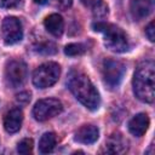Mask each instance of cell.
Segmentation results:
<instances>
[{
    "mask_svg": "<svg viewBox=\"0 0 155 155\" xmlns=\"http://www.w3.org/2000/svg\"><path fill=\"white\" fill-rule=\"evenodd\" d=\"M85 51H86V47L82 44H68L64 47V53L70 57L80 56V54L85 53Z\"/></svg>",
    "mask_w": 155,
    "mask_h": 155,
    "instance_id": "cell-16",
    "label": "cell"
},
{
    "mask_svg": "<svg viewBox=\"0 0 155 155\" xmlns=\"http://www.w3.org/2000/svg\"><path fill=\"white\" fill-rule=\"evenodd\" d=\"M99 131L93 125H84L75 132V140L82 144H92L98 139Z\"/></svg>",
    "mask_w": 155,
    "mask_h": 155,
    "instance_id": "cell-12",
    "label": "cell"
},
{
    "mask_svg": "<svg viewBox=\"0 0 155 155\" xmlns=\"http://www.w3.org/2000/svg\"><path fill=\"white\" fill-rule=\"evenodd\" d=\"M57 1V4L62 7V8H68V7H70L71 6V2H73V0H56Z\"/></svg>",
    "mask_w": 155,
    "mask_h": 155,
    "instance_id": "cell-23",
    "label": "cell"
},
{
    "mask_svg": "<svg viewBox=\"0 0 155 155\" xmlns=\"http://www.w3.org/2000/svg\"><path fill=\"white\" fill-rule=\"evenodd\" d=\"M81 2H82L86 7H90V8H92V10L103 4L102 0H81Z\"/></svg>",
    "mask_w": 155,
    "mask_h": 155,
    "instance_id": "cell-22",
    "label": "cell"
},
{
    "mask_svg": "<svg viewBox=\"0 0 155 155\" xmlns=\"http://www.w3.org/2000/svg\"><path fill=\"white\" fill-rule=\"evenodd\" d=\"M35 51H38L40 53H45V54H52L56 52V46H54V44L46 41L44 44H38L35 46Z\"/></svg>",
    "mask_w": 155,
    "mask_h": 155,
    "instance_id": "cell-18",
    "label": "cell"
},
{
    "mask_svg": "<svg viewBox=\"0 0 155 155\" xmlns=\"http://www.w3.org/2000/svg\"><path fill=\"white\" fill-rule=\"evenodd\" d=\"M23 38V29L19 19L16 17H6L2 21V39L6 45H13Z\"/></svg>",
    "mask_w": 155,
    "mask_h": 155,
    "instance_id": "cell-8",
    "label": "cell"
},
{
    "mask_svg": "<svg viewBox=\"0 0 155 155\" xmlns=\"http://www.w3.org/2000/svg\"><path fill=\"white\" fill-rule=\"evenodd\" d=\"M149 127V117L144 113H139L134 115L130 122H128V131L136 136V137H142Z\"/></svg>",
    "mask_w": 155,
    "mask_h": 155,
    "instance_id": "cell-11",
    "label": "cell"
},
{
    "mask_svg": "<svg viewBox=\"0 0 155 155\" xmlns=\"http://www.w3.org/2000/svg\"><path fill=\"white\" fill-rule=\"evenodd\" d=\"M125 71H126V68L122 62L110 59V58L104 59L103 67H102V74H103L104 82L110 88H115L120 85L125 75Z\"/></svg>",
    "mask_w": 155,
    "mask_h": 155,
    "instance_id": "cell-6",
    "label": "cell"
},
{
    "mask_svg": "<svg viewBox=\"0 0 155 155\" xmlns=\"http://www.w3.org/2000/svg\"><path fill=\"white\" fill-rule=\"evenodd\" d=\"M61 75V67L54 62L39 65L33 73V84L38 88H47L54 85Z\"/></svg>",
    "mask_w": 155,
    "mask_h": 155,
    "instance_id": "cell-4",
    "label": "cell"
},
{
    "mask_svg": "<svg viewBox=\"0 0 155 155\" xmlns=\"http://www.w3.org/2000/svg\"><path fill=\"white\" fill-rule=\"evenodd\" d=\"M31 150H33V139H30V138H24V139H22V140L18 143L17 151H18L19 154L27 155V154H30Z\"/></svg>",
    "mask_w": 155,
    "mask_h": 155,
    "instance_id": "cell-17",
    "label": "cell"
},
{
    "mask_svg": "<svg viewBox=\"0 0 155 155\" xmlns=\"http://www.w3.org/2000/svg\"><path fill=\"white\" fill-rule=\"evenodd\" d=\"M67 86L74 97L87 109L96 110L99 108L101 98L98 91L84 73L79 70H71L68 74Z\"/></svg>",
    "mask_w": 155,
    "mask_h": 155,
    "instance_id": "cell-1",
    "label": "cell"
},
{
    "mask_svg": "<svg viewBox=\"0 0 155 155\" xmlns=\"http://www.w3.org/2000/svg\"><path fill=\"white\" fill-rule=\"evenodd\" d=\"M44 25H45L46 30L50 34H52L53 36H61L64 30V21L62 18V16H59L57 13H52V15L47 16L44 21Z\"/></svg>",
    "mask_w": 155,
    "mask_h": 155,
    "instance_id": "cell-14",
    "label": "cell"
},
{
    "mask_svg": "<svg viewBox=\"0 0 155 155\" xmlns=\"http://www.w3.org/2000/svg\"><path fill=\"white\" fill-rule=\"evenodd\" d=\"M63 109L61 101L56 98H45L35 103L33 108V116L38 121H46L56 115H58Z\"/></svg>",
    "mask_w": 155,
    "mask_h": 155,
    "instance_id": "cell-7",
    "label": "cell"
},
{
    "mask_svg": "<svg viewBox=\"0 0 155 155\" xmlns=\"http://www.w3.org/2000/svg\"><path fill=\"white\" fill-rule=\"evenodd\" d=\"M19 2L21 0H0V6L4 8H12L16 7Z\"/></svg>",
    "mask_w": 155,
    "mask_h": 155,
    "instance_id": "cell-20",
    "label": "cell"
},
{
    "mask_svg": "<svg viewBox=\"0 0 155 155\" xmlns=\"http://www.w3.org/2000/svg\"><path fill=\"white\" fill-rule=\"evenodd\" d=\"M128 149L127 140L120 133H113L105 142L102 151L107 154H124Z\"/></svg>",
    "mask_w": 155,
    "mask_h": 155,
    "instance_id": "cell-9",
    "label": "cell"
},
{
    "mask_svg": "<svg viewBox=\"0 0 155 155\" xmlns=\"http://www.w3.org/2000/svg\"><path fill=\"white\" fill-rule=\"evenodd\" d=\"M17 102L19 104H27L30 101V93L28 92H21L19 94H17Z\"/></svg>",
    "mask_w": 155,
    "mask_h": 155,
    "instance_id": "cell-21",
    "label": "cell"
},
{
    "mask_svg": "<svg viewBox=\"0 0 155 155\" xmlns=\"http://www.w3.org/2000/svg\"><path fill=\"white\" fill-rule=\"evenodd\" d=\"M130 10L132 17L137 21H140L150 15L153 10V2L151 0H131Z\"/></svg>",
    "mask_w": 155,
    "mask_h": 155,
    "instance_id": "cell-13",
    "label": "cell"
},
{
    "mask_svg": "<svg viewBox=\"0 0 155 155\" xmlns=\"http://www.w3.org/2000/svg\"><path fill=\"white\" fill-rule=\"evenodd\" d=\"M93 29L96 31L104 34V44L105 46L113 52H125L128 50L130 44L126 34L119 27L105 23V22H97L93 23Z\"/></svg>",
    "mask_w": 155,
    "mask_h": 155,
    "instance_id": "cell-3",
    "label": "cell"
},
{
    "mask_svg": "<svg viewBox=\"0 0 155 155\" xmlns=\"http://www.w3.org/2000/svg\"><path fill=\"white\" fill-rule=\"evenodd\" d=\"M46 1L47 0H34V2L35 4H39V5H44V4H46Z\"/></svg>",
    "mask_w": 155,
    "mask_h": 155,
    "instance_id": "cell-24",
    "label": "cell"
},
{
    "mask_svg": "<svg viewBox=\"0 0 155 155\" xmlns=\"http://www.w3.org/2000/svg\"><path fill=\"white\" fill-rule=\"evenodd\" d=\"M145 35L147 38L153 42L155 40V28H154V22H150L148 27L145 28Z\"/></svg>",
    "mask_w": 155,
    "mask_h": 155,
    "instance_id": "cell-19",
    "label": "cell"
},
{
    "mask_svg": "<svg viewBox=\"0 0 155 155\" xmlns=\"http://www.w3.org/2000/svg\"><path fill=\"white\" fill-rule=\"evenodd\" d=\"M136 97L145 103H153L155 97V65L151 61L140 63L133 75Z\"/></svg>",
    "mask_w": 155,
    "mask_h": 155,
    "instance_id": "cell-2",
    "label": "cell"
},
{
    "mask_svg": "<svg viewBox=\"0 0 155 155\" xmlns=\"http://www.w3.org/2000/svg\"><path fill=\"white\" fill-rule=\"evenodd\" d=\"M56 145V134L53 132H46L39 140V151L41 154H48Z\"/></svg>",
    "mask_w": 155,
    "mask_h": 155,
    "instance_id": "cell-15",
    "label": "cell"
},
{
    "mask_svg": "<svg viewBox=\"0 0 155 155\" xmlns=\"http://www.w3.org/2000/svg\"><path fill=\"white\" fill-rule=\"evenodd\" d=\"M23 121V113L19 108L8 110L4 116V128L8 133H16L19 131Z\"/></svg>",
    "mask_w": 155,
    "mask_h": 155,
    "instance_id": "cell-10",
    "label": "cell"
},
{
    "mask_svg": "<svg viewBox=\"0 0 155 155\" xmlns=\"http://www.w3.org/2000/svg\"><path fill=\"white\" fill-rule=\"evenodd\" d=\"M28 69L27 64L19 59H12L6 63L5 67V81L7 86L16 88L24 84L27 80Z\"/></svg>",
    "mask_w": 155,
    "mask_h": 155,
    "instance_id": "cell-5",
    "label": "cell"
}]
</instances>
